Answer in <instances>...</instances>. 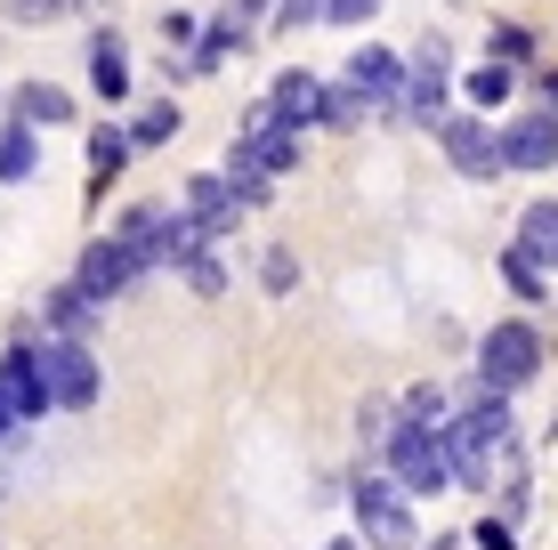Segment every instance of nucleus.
I'll use <instances>...</instances> for the list:
<instances>
[{
  "label": "nucleus",
  "instance_id": "nucleus-26",
  "mask_svg": "<svg viewBox=\"0 0 558 550\" xmlns=\"http://www.w3.org/2000/svg\"><path fill=\"white\" fill-rule=\"evenodd\" d=\"M389 429H397V405H380V396H373V405L356 413V438H364V453H373V462H380V445H389Z\"/></svg>",
  "mask_w": 558,
  "mask_h": 550
},
{
  "label": "nucleus",
  "instance_id": "nucleus-34",
  "mask_svg": "<svg viewBox=\"0 0 558 550\" xmlns=\"http://www.w3.org/2000/svg\"><path fill=\"white\" fill-rule=\"evenodd\" d=\"M324 550H364V542H356V535H340V542H324Z\"/></svg>",
  "mask_w": 558,
  "mask_h": 550
},
{
  "label": "nucleus",
  "instance_id": "nucleus-12",
  "mask_svg": "<svg viewBox=\"0 0 558 550\" xmlns=\"http://www.w3.org/2000/svg\"><path fill=\"white\" fill-rule=\"evenodd\" d=\"M349 89H356L364 106H397V98H405V57L356 49V57H349Z\"/></svg>",
  "mask_w": 558,
  "mask_h": 550
},
{
  "label": "nucleus",
  "instance_id": "nucleus-11",
  "mask_svg": "<svg viewBox=\"0 0 558 550\" xmlns=\"http://www.w3.org/2000/svg\"><path fill=\"white\" fill-rule=\"evenodd\" d=\"M502 155H510V170H550L558 162V113H518L502 130Z\"/></svg>",
  "mask_w": 558,
  "mask_h": 550
},
{
  "label": "nucleus",
  "instance_id": "nucleus-13",
  "mask_svg": "<svg viewBox=\"0 0 558 550\" xmlns=\"http://www.w3.org/2000/svg\"><path fill=\"white\" fill-rule=\"evenodd\" d=\"M98 316H106V300H89L82 283H57V292L41 300L49 340H89V332H98Z\"/></svg>",
  "mask_w": 558,
  "mask_h": 550
},
{
  "label": "nucleus",
  "instance_id": "nucleus-36",
  "mask_svg": "<svg viewBox=\"0 0 558 550\" xmlns=\"http://www.w3.org/2000/svg\"><path fill=\"white\" fill-rule=\"evenodd\" d=\"M429 550H453V535H446V542H429Z\"/></svg>",
  "mask_w": 558,
  "mask_h": 550
},
{
  "label": "nucleus",
  "instance_id": "nucleus-4",
  "mask_svg": "<svg viewBox=\"0 0 558 550\" xmlns=\"http://www.w3.org/2000/svg\"><path fill=\"white\" fill-rule=\"evenodd\" d=\"M534 372H543V332L526 316H502V325L477 340V389L518 396V389H534Z\"/></svg>",
  "mask_w": 558,
  "mask_h": 550
},
{
  "label": "nucleus",
  "instance_id": "nucleus-29",
  "mask_svg": "<svg viewBox=\"0 0 558 550\" xmlns=\"http://www.w3.org/2000/svg\"><path fill=\"white\" fill-rule=\"evenodd\" d=\"M259 283H267V292H292V283H300V259H292V252L276 243V252L259 259Z\"/></svg>",
  "mask_w": 558,
  "mask_h": 550
},
{
  "label": "nucleus",
  "instance_id": "nucleus-33",
  "mask_svg": "<svg viewBox=\"0 0 558 550\" xmlns=\"http://www.w3.org/2000/svg\"><path fill=\"white\" fill-rule=\"evenodd\" d=\"M543 98H550V113H558V65L543 73Z\"/></svg>",
  "mask_w": 558,
  "mask_h": 550
},
{
  "label": "nucleus",
  "instance_id": "nucleus-32",
  "mask_svg": "<svg viewBox=\"0 0 558 550\" xmlns=\"http://www.w3.org/2000/svg\"><path fill=\"white\" fill-rule=\"evenodd\" d=\"M324 9H332V0H283V9H276V25H283V33H292V25H316Z\"/></svg>",
  "mask_w": 558,
  "mask_h": 550
},
{
  "label": "nucleus",
  "instance_id": "nucleus-17",
  "mask_svg": "<svg viewBox=\"0 0 558 550\" xmlns=\"http://www.w3.org/2000/svg\"><path fill=\"white\" fill-rule=\"evenodd\" d=\"M89 89H98V98L113 106V98H130V57H122V41H89Z\"/></svg>",
  "mask_w": 558,
  "mask_h": 550
},
{
  "label": "nucleus",
  "instance_id": "nucleus-35",
  "mask_svg": "<svg viewBox=\"0 0 558 550\" xmlns=\"http://www.w3.org/2000/svg\"><path fill=\"white\" fill-rule=\"evenodd\" d=\"M227 9H259V0H227Z\"/></svg>",
  "mask_w": 558,
  "mask_h": 550
},
{
  "label": "nucleus",
  "instance_id": "nucleus-1",
  "mask_svg": "<svg viewBox=\"0 0 558 550\" xmlns=\"http://www.w3.org/2000/svg\"><path fill=\"white\" fill-rule=\"evenodd\" d=\"M446 453H453V486H470V494H494L502 478H518L526 453H518V429H510V396L477 389L446 421Z\"/></svg>",
  "mask_w": 558,
  "mask_h": 550
},
{
  "label": "nucleus",
  "instance_id": "nucleus-31",
  "mask_svg": "<svg viewBox=\"0 0 558 550\" xmlns=\"http://www.w3.org/2000/svg\"><path fill=\"white\" fill-rule=\"evenodd\" d=\"M380 9H389V0H332L324 25H364V16H380Z\"/></svg>",
  "mask_w": 558,
  "mask_h": 550
},
{
  "label": "nucleus",
  "instance_id": "nucleus-30",
  "mask_svg": "<svg viewBox=\"0 0 558 550\" xmlns=\"http://www.w3.org/2000/svg\"><path fill=\"white\" fill-rule=\"evenodd\" d=\"M324 122H332V130L364 122V98H356V89H332V98H324Z\"/></svg>",
  "mask_w": 558,
  "mask_h": 550
},
{
  "label": "nucleus",
  "instance_id": "nucleus-27",
  "mask_svg": "<svg viewBox=\"0 0 558 550\" xmlns=\"http://www.w3.org/2000/svg\"><path fill=\"white\" fill-rule=\"evenodd\" d=\"M179 276H186V292H195V300H219V292H227V268H219V252H203V259H186V268H179Z\"/></svg>",
  "mask_w": 558,
  "mask_h": 550
},
{
  "label": "nucleus",
  "instance_id": "nucleus-2",
  "mask_svg": "<svg viewBox=\"0 0 558 550\" xmlns=\"http://www.w3.org/2000/svg\"><path fill=\"white\" fill-rule=\"evenodd\" d=\"M380 469H389V478L405 486L413 502L446 494V486H453V453H446V429H429V421H405V413H397L389 445H380Z\"/></svg>",
  "mask_w": 558,
  "mask_h": 550
},
{
  "label": "nucleus",
  "instance_id": "nucleus-7",
  "mask_svg": "<svg viewBox=\"0 0 558 550\" xmlns=\"http://www.w3.org/2000/svg\"><path fill=\"white\" fill-rule=\"evenodd\" d=\"M0 413H9L16 429H33L49 405V381H41V349L33 340H9V356H0Z\"/></svg>",
  "mask_w": 558,
  "mask_h": 550
},
{
  "label": "nucleus",
  "instance_id": "nucleus-19",
  "mask_svg": "<svg viewBox=\"0 0 558 550\" xmlns=\"http://www.w3.org/2000/svg\"><path fill=\"white\" fill-rule=\"evenodd\" d=\"M122 162H130V130H98V138H89V179H98V195L122 179Z\"/></svg>",
  "mask_w": 558,
  "mask_h": 550
},
{
  "label": "nucleus",
  "instance_id": "nucleus-37",
  "mask_svg": "<svg viewBox=\"0 0 558 550\" xmlns=\"http://www.w3.org/2000/svg\"><path fill=\"white\" fill-rule=\"evenodd\" d=\"M550 438H558V421H550Z\"/></svg>",
  "mask_w": 558,
  "mask_h": 550
},
{
  "label": "nucleus",
  "instance_id": "nucleus-28",
  "mask_svg": "<svg viewBox=\"0 0 558 550\" xmlns=\"http://www.w3.org/2000/svg\"><path fill=\"white\" fill-rule=\"evenodd\" d=\"M470 542H477V550H518V526L502 518V510H486V518L470 526Z\"/></svg>",
  "mask_w": 558,
  "mask_h": 550
},
{
  "label": "nucleus",
  "instance_id": "nucleus-15",
  "mask_svg": "<svg viewBox=\"0 0 558 550\" xmlns=\"http://www.w3.org/2000/svg\"><path fill=\"white\" fill-rule=\"evenodd\" d=\"M235 186L219 179V170H203V179H186V219L203 227V235H227V227H235Z\"/></svg>",
  "mask_w": 558,
  "mask_h": 550
},
{
  "label": "nucleus",
  "instance_id": "nucleus-9",
  "mask_svg": "<svg viewBox=\"0 0 558 550\" xmlns=\"http://www.w3.org/2000/svg\"><path fill=\"white\" fill-rule=\"evenodd\" d=\"M138 276H146V259L130 252L122 235H98V243L82 252V268H73V283H82L89 300H122V292H130Z\"/></svg>",
  "mask_w": 558,
  "mask_h": 550
},
{
  "label": "nucleus",
  "instance_id": "nucleus-23",
  "mask_svg": "<svg viewBox=\"0 0 558 550\" xmlns=\"http://www.w3.org/2000/svg\"><path fill=\"white\" fill-rule=\"evenodd\" d=\"M397 413H405V421H429V429L453 421V405H446V389H437V381H413L405 396H397Z\"/></svg>",
  "mask_w": 558,
  "mask_h": 550
},
{
  "label": "nucleus",
  "instance_id": "nucleus-18",
  "mask_svg": "<svg viewBox=\"0 0 558 550\" xmlns=\"http://www.w3.org/2000/svg\"><path fill=\"white\" fill-rule=\"evenodd\" d=\"M16 122H25V130H57V122H73V98L49 89V82H25V89H16Z\"/></svg>",
  "mask_w": 558,
  "mask_h": 550
},
{
  "label": "nucleus",
  "instance_id": "nucleus-25",
  "mask_svg": "<svg viewBox=\"0 0 558 550\" xmlns=\"http://www.w3.org/2000/svg\"><path fill=\"white\" fill-rule=\"evenodd\" d=\"M170 138H179V106H170V98L146 106L138 122H130V146H170Z\"/></svg>",
  "mask_w": 558,
  "mask_h": 550
},
{
  "label": "nucleus",
  "instance_id": "nucleus-21",
  "mask_svg": "<svg viewBox=\"0 0 558 550\" xmlns=\"http://www.w3.org/2000/svg\"><path fill=\"white\" fill-rule=\"evenodd\" d=\"M33 170H41V146H33L25 122H9L0 130V179H33Z\"/></svg>",
  "mask_w": 558,
  "mask_h": 550
},
{
  "label": "nucleus",
  "instance_id": "nucleus-10",
  "mask_svg": "<svg viewBox=\"0 0 558 550\" xmlns=\"http://www.w3.org/2000/svg\"><path fill=\"white\" fill-rule=\"evenodd\" d=\"M446 65H453V49L429 33L421 57H413V73H405V98H397V106H405V122H429V130L446 122Z\"/></svg>",
  "mask_w": 558,
  "mask_h": 550
},
{
  "label": "nucleus",
  "instance_id": "nucleus-16",
  "mask_svg": "<svg viewBox=\"0 0 558 550\" xmlns=\"http://www.w3.org/2000/svg\"><path fill=\"white\" fill-rule=\"evenodd\" d=\"M267 113H276L283 130H307V122H324V89H316V73H283V82L267 89Z\"/></svg>",
  "mask_w": 558,
  "mask_h": 550
},
{
  "label": "nucleus",
  "instance_id": "nucleus-8",
  "mask_svg": "<svg viewBox=\"0 0 558 550\" xmlns=\"http://www.w3.org/2000/svg\"><path fill=\"white\" fill-rule=\"evenodd\" d=\"M235 162L259 170V179H292L300 170V130H283L267 106H252V122H243V138H235Z\"/></svg>",
  "mask_w": 558,
  "mask_h": 550
},
{
  "label": "nucleus",
  "instance_id": "nucleus-14",
  "mask_svg": "<svg viewBox=\"0 0 558 550\" xmlns=\"http://www.w3.org/2000/svg\"><path fill=\"white\" fill-rule=\"evenodd\" d=\"M510 243H518L543 276H558V195H534L526 211H518V235H510Z\"/></svg>",
  "mask_w": 558,
  "mask_h": 550
},
{
  "label": "nucleus",
  "instance_id": "nucleus-6",
  "mask_svg": "<svg viewBox=\"0 0 558 550\" xmlns=\"http://www.w3.org/2000/svg\"><path fill=\"white\" fill-rule=\"evenodd\" d=\"M437 146H446V162L461 170V179H477V186H494V179L510 170L502 130H486L477 113H446V122H437Z\"/></svg>",
  "mask_w": 558,
  "mask_h": 550
},
{
  "label": "nucleus",
  "instance_id": "nucleus-5",
  "mask_svg": "<svg viewBox=\"0 0 558 550\" xmlns=\"http://www.w3.org/2000/svg\"><path fill=\"white\" fill-rule=\"evenodd\" d=\"M41 381H49L57 413H89L106 396V372H98V356H89V340H41Z\"/></svg>",
  "mask_w": 558,
  "mask_h": 550
},
{
  "label": "nucleus",
  "instance_id": "nucleus-20",
  "mask_svg": "<svg viewBox=\"0 0 558 550\" xmlns=\"http://www.w3.org/2000/svg\"><path fill=\"white\" fill-rule=\"evenodd\" d=\"M502 283H510V292H518V300H526V308H543V300H550V276H543V268H534V259H526V252H518V243H510V252H502Z\"/></svg>",
  "mask_w": 558,
  "mask_h": 550
},
{
  "label": "nucleus",
  "instance_id": "nucleus-24",
  "mask_svg": "<svg viewBox=\"0 0 558 550\" xmlns=\"http://www.w3.org/2000/svg\"><path fill=\"white\" fill-rule=\"evenodd\" d=\"M518 89V73H510V57H486V65L470 73V106H502Z\"/></svg>",
  "mask_w": 558,
  "mask_h": 550
},
{
  "label": "nucleus",
  "instance_id": "nucleus-3",
  "mask_svg": "<svg viewBox=\"0 0 558 550\" xmlns=\"http://www.w3.org/2000/svg\"><path fill=\"white\" fill-rule=\"evenodd\" d=\"M356 542L364 550H421V518H413V494L389 478V469H356Z\"/></svg>",
  "mask_w": 558,
  "mask_h": 550
},
{
  "label": "nucleus",
  "instance_id": "nucleus-22",
  "mask_svg": "<svg viewBox=\"0 0 558 550\" xmlns=\"http://www.w3.org/2000/svg\"><path fill=\"white\" fill-rule=\"evenodd\" d=\"M89 0H0V16L9 25H65V16H82Z\"/></svg>",
  "mask_w": 558,
  "mask_h": 550
}]
</instances>
